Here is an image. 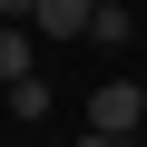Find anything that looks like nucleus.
Instances as JSON below:
<instances>
[{
	"instance_id": "4",
	"label": "nucleus",
	"mask_w": 147,
	"mask_h": 147,
	"mask_svg": "<svg viewBox=\"0 0 147 147\" xmlns=\"http://www.w3.org/2000/svg\"><path fill=\"white\" fill-rule=\"evenodd\" d=\"M10 118H49V79H39V69L10 79Z\"/></svg>"
},
{
	"instance_id": "3",
	"label": "nucleus",
	"mask_w": 147,
	"mask_h": 147,
	"mask_svg": "<svg viewBox=\"0 0 147 147\" xmlns=\"http://www.w3.org/2000/svg\"><path fill=\"white\" fill-rule=\"evenodd\" d=\"M88 10H98V0H39L30 30H39V39H88Z\"/></svg>"
},
{
	"instance_id": "5",
	"label": "nucleus",
	"mask_w": 147,
	"mask_h": 147,
	"mask_svg": "<svg viewBox=\"0 0 147 147\" xmlns=\"http://www.w3.org/2000/svg\"><path fill=\"white\" fill-rule=\"evenodd\" d=\"M30 10H39V0H0V20H30Z\"/></svg>"
},
{
	"instance_id": "1",
	"label": "nucleus",
	"mask_w": 147,
	"mask_h": 147,
	"mask_svg": "<svg viewBox=\"0 0 147 147\" xmlns=\"http://www.w3.org/2000/svg\"><path fill=\"white\" fill-rule=\"evenodd\" d=\"M98 147H118V137H137L147 127V88L137 79H108V88H88V118H79Z\"/></svg>"
},
{
	"instance_id": "2",
	"label": "nucleus",
	"mask_w": 147,
	"mask_h": 147,
	"mask_svg": "<svg viewBox=\"0 0 147 147\" xmlns=\"http://www.w3.org/2000/svg\"><path fill=\"white\" fill-rule=\"evenodd\" d=\"M30 69H39V30H30V20H0V88L30 79Z\"/></svg>"
}]
</instances>
